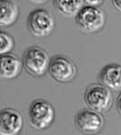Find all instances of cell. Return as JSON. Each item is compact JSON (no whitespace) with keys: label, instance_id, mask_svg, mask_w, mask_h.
<instances>
[{"label":"cell","instance_id":"cell-14","mask_svg":"<svg viewBox=\"0 0 121 135\" xmlns=\"http://www.w3.org/2000/svg\"><path fill=\"white\" fill-rule=\"evenodd\" d=\"M111 4L118 12L121 13V0H112Z\"/></svg>","mask_w":121,"mask_h":135},{"label":"cell","instance_id":"cell-4","mask_svg":"<svg viewBox=\"0 0 121 135\" xmlns=\"http://www.w3.org/2000/svg\"><path fill=\"white\" fill-rule=\"evenodd\" d=\"M75 21L81 32L96 33L105 26L106 14L99 7L85 5L75 17Z\"/></svg>","mask_w":121,"mask_h":135},{"label":"cell","instance_id":"cell-3","mask_svg":"<svg viewBox=\"0 0 121 135\" xmlns=\"http://www.w3.org/2000/svg\"><path fill=\"white\" fill-rule=\"evenodd\" d=\"M29 122L35 130H45L55 119V110L49 102L37 99L31 103L28 110Z\"/></svg>","mask_w":121,"mask_h":135},{"label":"cell","instance_id":"cell-7","mask_svg":"<svg viewBox=\"0 0 121 135\" xmlns=\"http://www.w3.org/2000/svg\"><path fill=\"white\" fill-rule=\"evenodd\" d=\"M105 120L100 113L89 109L79 112L75 116V126L83 134L96 135L102 131Z\"/></svg>","mask_w":121,"mask_h":135},{"label":"cell","instance_id":"cell-13","mask_svg":"<svg viewBox=\"0 0 121 135\" xmlns=\"http://www.w3.org/2000/svg\"><path fill=\"white\" fill-rule=\"evenodd\" d=\"M0 54L1 55L10 54V52L14 49V39L10 34L5 31L0 32Z\"/></svg>","mask_w":121,"mask_h":135},{"label":"cell","instance_id":"cell-2","mask_svg":"<svg viewBox=\"0 0 121 135\" xmlns=\"http://www.w3.org/2000/svg\"><path fill=\"white\" fill-rule=\"evenodd\" d=\"M84 101L89 110L99 113H107L113 105L111 92L101 84H93L88 86L84 93Z\"/></svg>","mask_w":121,"mask_h":135},{"label":"cell","instance_id":"cell-8","mask_svg":"<svg viewBox=\"0 0 121 135\" xmlns=\"http://www.w3.org/2000/svg\"><path fill=\"white\" fill-rule=\"evenodd\" d=\"M24 125V119L17 111L11 108L0 113V135H18Z\"/></svg>","mask_w":121,"mask_h":135},{"label":"cell","instance_id":"cell-9","mask_svg":"<svg viewBox=\"0 0 121 135\" xmlns=\"http://www.w3.org/2000/svg\"><path fill=\"white\" fill-rule=\"evenodd\" d=\"M101 84L115 92H121V65L118 64H108L99 74Z\"/></svg>","mask_w":121,"mask_h":135},{"label":"cell","instance_id":"cell-16","mask_svg":"<svg viewBox=\"0 0 121 135\" xmlns=\"http://www.w3.org/2000/svg\"><path fill=\"white\" fill-rule=\"evenodd\" d=\"M117 108H118V113L121 115V93H120V94L118 95V100H117Z\"/></svg>","mask_w":121,"mask_h":135},{"label":"cell","instance_id":"cell-15","mask_svg":"<svg viewBox=\"0 0 121 135\" xmlns=\"http://www.w3.org/2000/svg\"><path fill=\"white\" fill-rule=\"evenodd\" d=\"M86 6H91V7H99L102 4V1H84Z\"/></svg>","mask_w":121,"mask_h":135},{"label":"cell","instance_id":"cell-12","mask_svg":"<svg viewBox=\"0 0 121 135\" xmlns=\"http://www.w3.org/2000/svg\"><path fill=\"white\" fill-rule=\"evenodd\" d=\"M53 6L62 15L68 17H76L79 12L85 6V2L81 0L76 1H64V0H54Z\"/></svg>","mask_w":121,"mask_h":135},{"label":"cell","instance_id":"cell-6","mask_svg":"<svg viewBox=\"0 0 121 135\" xmlns=\"http://www.w3.org/2000/svg\"><path fill=\"white\" fill-rule=\"evenodd\" d=\"M54 80L60 83L72 82L77 75V67L73 61L65 55H54L51 58L49 71Z\"/></svg>","mask_w":121,"mask_h":135},{"label":"cell","instance_id":"cell-5","mask_svg":"<svg viewBox=\"0 0 121 135\" xmlns=\"http://www.w3.org/2000/svg\"><path fill=\"white\" fill-rule=\"evenodd\" d=\"M27 24L30 32L36 37H44L52 34L55 22L50 12L43 8H36L28 16Z\"/></svg>","mask_w":121,"mask_h":135},{"label":"cell","instance_id":"cell-1","mask_svg":"<svg viewBox=\"0 0 121 135\" xmlns=\"http://www.w3.org/2000/svg\"><path fill=\"white\" fill-rule=\"evenodd\" d=\"M50 63L51 59L47 52L37 45L27 48L23 56V65L26 71L35 77L44 75L49 71Z\"/></svg>","mask_w":121,"mask_h":135},{"label":"cell","instance_id":"cell-11","mask_svg":"<svg viewBox=\"0 0 121 135\" xmlns=\"http://www.w3.org/2000/svg\"><path fill=\"white\" fill-rule=\"evenodd\" d=\"M19 16V7L11 0L0 1V26H10L16 22Z\"/></svg>","mask_w":121,"mask_h":135},{"label":"cell","instance_id":"cell-10","mask_svg":"<svg viewBox=\"0 0 121 135\" xmlns=\"http://www.w3.org/2000/svg\"><path fill=\"white\" fill-rule=\"evenodd\" d=\"M23 62L14 54H7L0 58V74L2 78L14 79L21 73Z\"/></svg>","mask_w":121,"mask_h":135}]
</instances>
